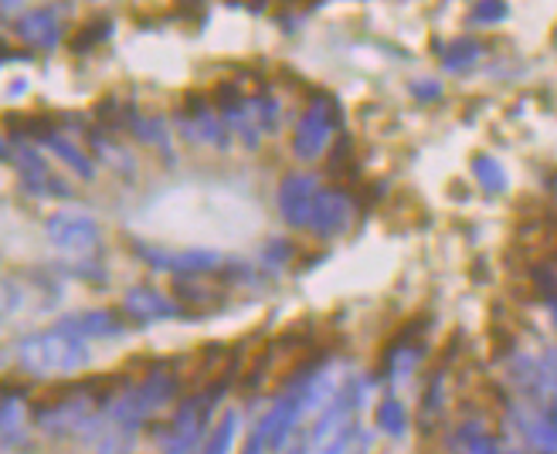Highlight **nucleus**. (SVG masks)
Segmentation results:
<instances>
[{
    "label": "nucleus",
    "mask_w": 557,
    "mask_h": 454,
    "mask_svg": "<svg viewBox=\"0 0 557 454\" xmlns=\"http://www.w3.org/2000/svg\"><path fill=\"white\" fill-rule=\"evenodd\" d=\"M449 447L456 454H507L510 447L499 444V438L493 434V428L486 420H466L456 428V434L449 438Z\"/></svg>",
    "instance_id": "ddd939ff"
},
{
    "label": "nucleus",
    "mask_w": 557,
    "mask_h": 454,
    "mask_svg": "<svg viewBox=\"0 0 557 454\" xmlns=\"http://www.w3.org/2000/svg\"><path fill=\"white\" fill-rule=\"evenodd\" d=\"M65 329H72L75 336L82 339H113V336H123V319L116 312L109 308H92V312H78V316H65L59 319Z\"/></svg>",
    "instance_id": "4468645a"
},
{
    "label": "nucleus",
    "mask_w": 557,
    "mask_h": 454,
    "mask_svg": "<svg viewBox=\"0 0 557 454\" xmlns=\"http://www.w3.org/2000/svg\"><path fill=\"white\" fill-rule=\"evenodd\" d=\"M123 308H126V316L133 323H139V326H147V323H166V319H181L184 316V308L174 299H166V295H160L157 289H147V286L129 289L123 295Z\"/></svg>",
    "instance_id": "9b49d317"
},
{
    "label": "nucleus",
    "mask_w": 557,
    "mask_h": 454,
    "mask_svg": "<svg viewBox=\"0 0 557 454\" xmlns=\"http://www.w3.org/2000/svg\"><path fill=\"white\" fill-rule=\"evenodd\" d=\"M24 441V396H17V390L4 393V444L8 451Z\"/></svg>",
    "instance_id": "a211bd4d"
},
{
    "label": "nucleus",
    "mask_w": 557,
    "mask_h": 454,
    "mask_svg": "<svg viewBox=\"0 0 557 454\" xmlns=\"http://www.w3.org/2000/svg\"><path fill=\"white\" fill-rule=\"evenodd\" d=\"M357 404H360V387H344L337 401L323 414H317V424L310 431V454H350Z\"/></svg>",
    "instance_id": "f03ea898"
},
{
    "label": "nucleus",
    "mask_w": 557,
    "mask_h": 454,
    "mask_svg": "<svg viewBox=\"0 0 557 454\" xmlns=\"http://www.w3.org/2000/svg\"><path fill=\"white\" fill-rule=\"evenodd\" d=\"M109 31H113V21L96 17V21H89V24L82 27V31L75 35L72 48H75V51H89V48H96L99 41H106V38H109Z\"/></svg>",
    "instance_id": "4be33fe9"
},
{
    "label": "nucleus",
    "mask_w": 557,
    "mask_h": 454,
    "mask_svg": "<svg viewBox=\"0 0 557 454\" xmlns=\"http://www.w3.org/2000/svg\"><path fill=\"white\" fill-rule=\"evenodd\" d=\"M320 180L317 174H289L283 184H278V214L289 227H310L313 220V207H317V197H320Z\"/></svg>",
    "instance_id": "0eeeda50"
},
{
    "label": "nucleus",
    "mask_w": 557,
    "mask_h": 454,
    "mask_svg": "<svg viewBox=\"0 0 557 454\" xmlns=\"http://www.w3.org/2000/svg\"><path fill=\"white\" fill-rule=\"evenodd\" d=\"M483 54V45L480 41H472V38H459L453 41L449 48H445L442 54V65L449 68V72H459V68H469L472 62H476Z\"/></svg>",
    "instance_id": "412c9836"
},
{
    "label": "nucleus",
    "mask_w": 557,
    "mask_h": 454,
    "mask_svg": "<svg viewBox=\"0 0 557 454\" xmlns=\"http://www.w3.org/2000/svg\"><path fill=\"white\" fill-rule=\"evenodd\" d=\"M136 254L144 258L150 268L157 272H171V275H205V272H214L221 265V254L218 251H208V248H157V244H144V241H133Z\"/></svg>",
    "instance_id": "423d86ee"
},
{
    "label": "nucleus",
    "mask_w": 557,
    "mask_h": 454,
    "mask_svg": "<svg viewBox=\"0 0 557 454\" xmlns=\"http://www.w3.org/2000/svg\"><path fill=\"white\" fill-rule=\"evenodd\" d=\"M550 323H554V329H557V302H550Z\"/></svg>",
    "instance_id": "c756f323"
},
{
    "label": "nucleus",
    "mask_w": 557,
    "mask_h": 454,
    "mask_svg": "<svg viewBox=\"0 0 557 454\" xmlns=\"http://www.w3.org/2000/svg\"><path fill=\"white\" fill-rule=\"evenodd\" d=\"M350 217H354V197L347 190H337V187H323L317 197L310 227L320 238H337L350 227Z\"/></svg>",
    "instance_id": "9d476101"
},
{
    "label": "nucleus",
    "mask_w": 557,
    "mask_h": 454,
    "mask_svg": "<svg viewBox=\"0 0 557 454\" xmlns=\"http://www.w3.org/2000/svg\"><path fill=\"white\" fill-rule=\"evenodd\" d=\"M4 160L17 166L21 174V187L35 197H69V187L62 180L51 177V169L45 163V156L35 150L32 139L24 136H8L4 139Z\"/></svg>",
    "instance_id": "20e7f679"
},
{
    "label": "nucleus",
    "mask_w": 557,
    "mask_h": 454,
    "mask_svg": "<svg viewBox=\"0 0 557 454\" xmlns=\"http://www.w3.org/2000/svg\"><path fill=\"white\" fill-rule=\"evenodd\" d=\"M377 428L384 434H392V438H401L408 431V411H405V404L395 401V396L381 401V407H377Z\"/></svg>",
    "instance_id": "aec40b11"
},
{
    "label": "nucleus",
    "mask_w": 557,
    "mask_h": 454,
    "mask_svg": "<svg viewBox=\"0 0 557 454\" xmlns=\"http://www.w3.org/2000/svg\"><path fill=\"white\" fill-rule=\"evenodd\" d=\"M194 454H201V451H194Z\"/></svg>",
    "instance_id": "7c9ffc66"
},
{
    "label": "nucleus",
    "mask_w": 557,
    "mask_h": 454,
    "mask_svg": "<svg viewBox=\"0 0 557 454\" xmlns=\"http://www.w3.org/2000/svg\"><path fill=\"white\" fill-rule=\"evenodd\" d=\"M265 447H269V441H265V431H262V424H259L256 434L248 438V444L242 447V454H265Z\"/></svg>",
    "instance_id": "bb28decb"
},
{
    "label": "nucleus",
    "mask_w": 557,
    "mask_h": 454,
    "mask_svg": "<svg viewBox=\"0 0 557 454\" xmlns=\"http://www.w3.org/2000/svg\"><path fill=\"white\" fill-rule=\"evenodd\" d=\"M541 380H544V390L557 393V353H547L541 360Z\"/></svg>",
    "instance_id": "a878e982"
},
{
    "label": "nucleus",
    "mask_w": 557,
    "mask_h": 454,
    "mask_svg": "<svg viewBox=\"0 0 557 454\" xmlns=\"http://www.w3.org/2000/svg\"><path fill=\"white\" fill-rule=\"evenodd\" d=\"M472 177L480 180V187L486 190V193H504L507 190V174H504V166H499L493 156H476L472 160Z\"/></svg>",
    "instance_id": "6ab92c4d"
},
{
    "label": "nucleus",
    "mask_w": 557,
    "mask_h": 454,
    "mask_svg": "<svg viewBox=\"0 0 557 454\" xmlns=\"http://www.w3.org/2000/svg\"><path fill=\"white\" fill-rule=\"evenodd\" d=\"M177 295H187L190 305L218 302V289H214V286H201V281H194V278H181V281H177Z\"/></svg>",
    "instance_id": "5701e85b"
},
{
    "label": "nucleus",
    "mask_w": 557,
    "mask_h": 454,
    "mask_svg": "<svg viewBox=\"0 0 557 454\" xmlns=\"http://www.w3.org/2000/svg\"><path fill=\"white\" fill-rule=\"evenodd\" d=\"M289 262V244L286 241H269L265 248H262V265L265 268H283Z\"/></svg>",
    "instance_id": "b1692460"
},
{
    "label": "nucleus",
    "mask_w": 557,
    "mask_h": 454,
    "mask_svg": "<svg viewBox=\"0 0 557 454\" xmlns=\"http://www.w3.org/2000/svg\"><path fill=\"white\" fill-rule=\"evenodd\" d=\"M289 454H310V441H296Z\"/></svg>",
    "instance_id": "c85d7f7f"
},
{
    "label": "nucleus",
    "mask_w": 557,
    "mask_h": 454,
    "mask_svg": "<svg viewBox=\"0 0 557 454\" xmlns=\"http://www.w3.org/2000/svg\"><path fill=\"white\" fill-rule=\"evenodd\" d=\"M17 38L35 48H54L59 45V17L51 11H27L17 21Z\"/></svg>",
    "instance_id": "2eb2a0df"
},
{
    "label": "nucleus",
    "mask_w": 557,
    "mask_h": 454,
    "mask_svg": "<svg viewBox=\"0 0 557 454\" xmlns=\"http://www.w3.org/2000/svg\"><path fill=\"white\" fill-rule=\"evenodd\" d=\"M89 143H92L96 156H99L106 166L120 169V174H133V169H136V160H133V153H129V150H123V147H116L109 136H102V133H92Z\"/></svg>",
    "instance_id": "f3484780"
},
{
    "label": "nucleus",
    "mask_w": 557,
    "mask_h": 454,
    "mask_svg": "<svg viewBox=\"0 0 557 454\" xmlns=\"http://www.w3.org/2000/svg\"><path fill=\"white\" fill-rule=\"evenodd\" d=\"M306 383V380H302ZM302 383L296 390H286L275 396L272 411L262 417V431H265V441H269V451H283L286 441L293 438L296 424H299V414L306 411L302 404Z\"/></svg>",
    "instance_id": "1a4fd4ad"
},
{
    "label": "nucleus",
    "mask_w": 557,
    "mask_h": 454,
    "mask_svg": "<svg viewBox=\"0 0 557 454\" xmlns=\"http://www.w3.org/2000/svg\"><path fill=\"white\" fill-rule=\"evenodd\" d=\"M414 92H422L418 99H435V96H438V85H435V81H418V85H414Z\"/></svg>",
    "instance_id": "cd10ccee"
},
{
    "label": "nucleus",
    "mask_w": 557,
    "mask_h": 454,
    "mask_svg": "<svg viewBox=\"0 0 557 454\" xmlns=\"http://www.w3.org/2000/svg\"><path fill=\"white\" fill-rule=\"evenodd\" d=\"M45 235L59 251L78 254V262H86V254H92L99 244V220L78 211H59L45 220Z\"/></svg>",
    "instance_id": "39448f33"
},
{
    "label": "nucleus",
    "mask_w": 557,
    "mask_h": 454,
    "mask_svg": "<svg viewBox=\"0 0 557 454\" xmlns=\"http://www.w3.org/2000/svg\"><path fill=\"white\" fill-rule=\"evenodd\" d=\"M177 123H181V133H184L187 139H198V143H211V147L228 150V126H225V119H221L218 112L208 105L205 96L190 92L187 102H184V109H181Z\"/></svg>",
    "instance_id": "6e6552de"
},
{
    "label": "nucleus",
    "mask_w": 557,
    "mask_h": 454,
    "mask_svg": "<svg viewBox=\"0 0 557 454\" xmlns=\"http://www.w3.org/2000/svg\"><path fill=\"white\" fill-rule=\"evenodd\" d=\"M14 360L27 377H65L89 363V339L54 323L51 329L21 336L14 346Z\"/></svg>",
    "instance_id": "f257e3e1"
},
{
    "label": "nucleus",
    "mask_w": 557,
    "mask_h": 454,
    "mask_svg": "<svg viewBox=\"0 0 557 454\" xmlns=\"http://www.w3.org/2000/svg\"><path fill=\"white\" fill-rule=\"evenodd\" d=\"M341 126V105L333 96H313L293 133V153L302 163H313L326 153L333 129Z\"/></svg>",
    "instance_id": "7ed1b4c3"
},
{
    "label": "nucleus",
    "mask_w": 557,
    "mask_h": 454,
    "mask_svg": "<svg viewBox=\"0 0 557 454\" xmlns=\"http://www.w3.org/2000/svg\"><path fill=\"white\" fill-rule=\"evenodd\" d=\"M235 431H238V414L235 411H225V414L214 420V428L208 431L201 454H228L232 444H235Z\"/></svg>",
    "instance_id": "dca6fc26"
},
{
    "label": "nucleus",
    "mask_w": 557,
    "mask_h": 454,
    "mask_svg": "<svg viewBox=\"0 0 557 454\" xmlns=\"http://www.w3.org/2000/svg\"><path fill=\"white\" fill-rule=\"evenodd\" d=\"M510 14L507 4H476L472 8V21H480V24H493V21H504Z\"/></svg>",
    "instance_id": "393cba45"
},
{
    "label": "nucleus",
    "mask_w": 557,
    "mask_h": 454,
    "mask_svg": "<svg viewBox=\"0 0 557 454\" xmlns=\"http://www.w3.org/2000/svg\"><path fill=\"white\" fill-rule=\"evenodd\" d=\"M24 139H38V143H45V147H48L54 156H59L65 166H72L82 180H96V166H92V160H89L86 153H82V150L72 143V139H65L51 123L27 126V129H24Z\"/></svg>",
    "instance_id": "f8f14e48"
}]
</instances>
